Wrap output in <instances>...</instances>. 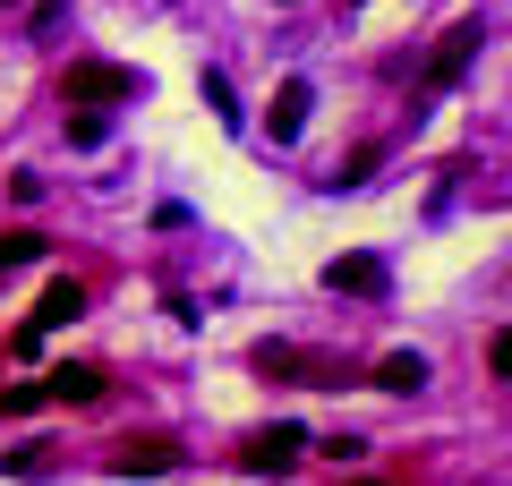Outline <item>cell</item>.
Masks as SVG:
<instances>
[{
  "instance_id": "1",
  "label": "cell",
  "mask_w": 512,
  "mask_h": 486,
  "mask_svg": "<svg viewBox=\"0 0 512 486\" xmlns=\"http://www.w3.org/2000/svg\"><path fill=\"white\" fill-rule=\"evenodd\" d=\"M137 94V69H120V60H69V103L94 111V103H128Z\"/></svg>"
},
{
  "instance_id": "2",
  "label": "cell",
  "mask_w": 512,
  "mask_h": 486,
  "mask_svg": "<svg viewBox=\"0 0 512 486\" xmlns=\"http://www.w3.org/2000/svg\"><path fill=\"white\" fill-rule=\"evenodd\" d=\"M299 452H308V427H291V418H282V427H256L248 444H239V469H256V478H282Z\"/></svg>"
},
{
  "instance_id": "3",
  "label": "cell",
  "mask_w": 512,
  "mask_h": 486,
  "mask_svg": "<svg viewBox=\"0 0 512 486\" xmlns=\"http://www.w3.org/2000/svg\"><path fill=\"white\" fill-rule=\"evenodd\" d=\"M478 43H487V18H461L453 26V35H444L436 43V60H427V86H461V77H470V60H478Z\"/></svg>"
},
{
  "instance_id": "4",
  "label": "cell",
  "mask_w": 512,
  "mask_h": 486,
  "mask_svg": "<svg viewBox=\"0 0 512 486\" xmlns=\"http://www.w3.org/2000/svg\"><path fill=\"white\" fill-rule=\"evenodd\" d=\"M180 469V444L171 435H128V444H111V478H171Z\"/></svg>"
},
{
  "instance_id": "5",
  "label": "cell",
  "mask_w": 512,
  "mask_h": 486,
  "mask_svg": "<svg viewBox=\"0 0 512 486\" xmlns=\"http://www.w3.org/2000/svg\"><path fill=\"white\" fill-rule=\"evenodd\" d=\"M308 111H316V86H308V77H282L274 103H265V128H274V145H291L299 128H308Z\"/></svg>"
},
{
  "instance_id": "6",
  "label": "cell",
  "mask_w": 512,
  "mask_h": 486,
  "mask_svg": "<svg viewBox=\"0 0 512 486\" xmlns=\"http://www.w3.org/2000/svg\"><path fill=\"white\" fill-rule=\"evenodd\" d=\"M325 290H350V299H384V265H376V256H333V265H325Z\"/></svg>"
},
{
  "instance_id": "7",
  "label": "cell",
  "mask_w": 512,
  "mask_h": 486,
  "mask_svg": "<svg viewBox=\"0 0 512 486\" xmlns=\"http://www.w3.org/2000/svg\"><path fill=\"white\" fill-rule=\"evenodd\" d=\"M43 401H69V410L103 401V367H52V376H43Z\"/></svg>"
},
{
  "instance_id": "8",
  "label": "cell",
  "mask_w": 512,
  "mask_h": 486,
  "mask_svg": "<svg viewBox=\"0 0 512 486\" xmlns=\"http://www.w3.org/2000/svg\"><path fill=\"white\" fill-rule=\"evenodd\" d=\"M69 316H86V290H77V282H52V290H43V307L26 316V333H52V324H69Z\"/></svg>"
},
{
  "instance_id": "9",
  "label": "cell",
  "mask_w": 512,
  "mask_h": 486,
  "mask_svg": "<svg viewBox=\"0 0 512 486\" xmlns=\"http://www.w3.org/2000/svg\"><path fill=\"white\" fill-rule=\"evenodd\" d=\"M376 384H384V393H419V384H427V359H419V350H393V359L376 367Z\"/></svg>"
},
{
  "instance_id": "10",
  "label": "cell",
  "mask_w": 512,
  "mask_h": 486,
  "mask_svg": "<svg viewBox=\"0 0 512 486\" xmlns=\"http://www.w3.org/2000/svg\"><path fill=\"white\" fill-rule=\"evenodd\" d=\"M43 256V231H0V273H26Z\"/></svg>"
},
{
  "instance_id": "11",
  "label": "cell",
  "mask_w": 512,
  "mask_h": 486,
  "mask_svg": "<svg viewBox=\"0 0 512 486\" xmlns=\"http://www.w3.org/2000/svg\"><path fill=\"white\" fill-rule=\"evenodd\" d=\"M205 103L222 111V128H239V103H231V77H222V69H205Z\"/></svg>"
},
{
  "instance_id": "12",
  "label": "cell",
  "mask_w": 512,
  "mask_h": 486,
  "mask_svg": "<svg viewBox=\"0 0 512 486\" xmlns=\"http://www.w3.org/2000/svg\"><path fill=\"white\" fill-rule=\"evenodd\" d=\"M376 162H384V154H376V145H359V154H350V162H342V171H333V188H359V180H367V171H376Z\"/></svg>"
},
{
  "instance_id": "13",
  "label": "cell",
  "mask_w": 512,
  "mask_h": 486,
  "mask_svg": "<svg viewBox=\"0 0 512 486\" xmlns=\"http://www.w3.org/2000/svg\"><path fill=\"white\" fill-rule=\"evenodd\" d=\"M52 469V444H26V452H9V478H43Z\"/></svg>"
},
{
  "instance_id": "14",
  "label": "cell",
  "mask_w": 512,
  "mask_h": 486,
  "mask_svg": "<svg viewBox=\"0 0 512 486\" xmlns=\"http://www.w3.org/2000/svg\"><path fill=\"white\" fill-rule=\"evenodd\" d=\"M69 145H103V111H77V120H69Z\"/></svg>"
},
{
  "instance_id": "15",
  "label": "cell",
  "mask_w": 512,
  "mask_h": 486,
  "mask_svg": "<svg viewBox=\"0 0 512 486\" xmlns=\"http://www.w3.org/2000/svg\"><path fill=\"white\" fill-rule=\"evenodd\" d=\"M359 486H384V478H359Z\"/></svg>"
}]
</instances>
